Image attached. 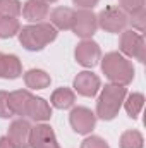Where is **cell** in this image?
<instances>
[{"mask_svg":"<svg viewBox=\"0 0 146 148\" xmlns=\"http://www.w3.org/2000/svg\"><path fill=\"white\" fill-rule=\"evenodd\" d=\"M102 60V71L113 84L127 86L134 79V66L120 52H108Z\"/></svg>","mask_w":146,"mask_h":148,"instance_id":"1","label":"cell"},{"mask_svg":"<svg viewBox=\"0 0 146 148\" xmlns=\"http://www.w3.org/2000/svg\"><path fill=\"white\" fill-rule=\"evenodd\" d=\"M59 31L50 23H35L19 29V41L29 52H40L48 43H52Z\"/></svg>","mask_w":146,"mask_h":148,"instance_id":"2","label":"cell"},{"mask_svg":"<svg viewBox=\"0 0 146 148\" xmlns=\"http://www.w3.org/2000/svg\"><path fill=\"white\" fill-rule=\"evenodd\" d=\"M127 95V88L122 84H105V88L102 90L98 102H96V117H100L102 121H112L115 119V115L119 114L124 98Z\"/></svg>","mask_w":146,"mask_h":148,"instance_id":"3","label":"cell"},{"mask_svg":"<svg viewBox=\"0 0 146 148\" xmlns=\"http://www.w3.org/2000/svg\"><path fill=\"white\" fill-rule=\"evenodd\" d=\"M119 50L122 55L126 57H132L136 60H139L141 64L146 62V47H145V36L139 35L134 29H124L120 33V40H119Z\"/></svg>","mask_w":146,"mask_h":148,"instance_id":"4","label":"cell"},{"mask_svg":"<svg viewBox=\"0 0 146 148\" xmlns=\"http://www.w3.org/2000/svg\"><path fill=\"white\" fill-rule=\"evenodd\" d=\"M96 19H98V26L107 33H122L129 24V16L117 5L105 7L96 16Z\"/></svg>","mask_w":146,"mask_h":148,"instance_id":"5","label":"cell"},{"mask_svg":"<svg viewBox=\"0 0 146 148\" xmlns=\"http://www.w3.org/2000/svg\"><path fill=\"white\" fill-rule=\"evenodd\" d=\"M74 35L83 40H91L93 35L96 33L98 29V19H96V14L91 10V9H79V10H74V23L72 28Z\"/></svg>","mask_w":146,"mask_h":148,"instance_id":"6","label":"cell"},{"mask_svg":"<svg viewBox=\"0 0 146 148\" xmlns=\"http://www.w3.org/2000/svg\"><path fill=\"white\" fill-rule=\"evenodd\" d=\"M74 57H76L79 66H83V67H95L100 62V59H102L100 45L96 41H93V40H83L81 43H77Z\"/></svg>","mask_w":146,"mask_h":148,"instance_id":"7","label":"cell"},{"mask_svg":"<svg viewBox=\"0 0 146 148\" xmlns=\"http://www.w3.org/2000/svg\"><path fill=\"white\" fill-rule=\"evenodd\" d=\"M69 122L77 134H89L96 126V115L86 107H74L69 114Z\"/></svg>","mask_w":146,"mask_h":148,"instance_id":"8","label":"cell"},{"mask_svg":"<svg viewBox=\"0 0 146 148\" xmlns=\"http://www.w3.org/2000/svg\"><path fill=\"white\" fill-rule=\"evenodd\" d=\"M29 148H60V145L48 124H36L35 127H31Z\"/></svg>","mask_w":146,"mask_h":148,"instance_id":"9","label":"cell"},{"mask_svg":"<svg viewBox=\"0 0 146 148\" xmlns=\"http://www.w3.org/2000/svg\"><path fill=\"white\" fill-rule=\"evenodd\" d=\"M31 124L26 119H17L9 126L7 138L12 141L16 148H29V138H31Z\"/></svg>","mask_w":146,"mask_h":148,"instance_id":"10","label":"cell"},{"mask_svg":"<svg viewBox=\"0 0 146 148\" xmlns=\"http://www.w3.org/2000/svg\"><path fill=\"white\" fill-rule=\"evenodd\" d=\"M102 86L100 77L91 71H83L74 77V90L81 97H95Z\"/></svg>","mask_w":146,"mask_h":148,"instance_id":"11","label":"cell"},{"mask_svg":"<svg viewBox=\"0 0 146 148\" xmlns=\"http://www.w3.org/2000/svg\"><path fill=\"white\" fill-rule=\"evenodd\" d=\"M24 117H29L31 121H36V122H45L52 117V109H50V105L45 98L31 97V100L28 102Z\"/></svg>","mask_w":146,"mask_h":148,"instance_id":"12","label":"cell"},{"mask_svg":"<svg viewBox=\"0 0 146 148\" xmlns=\"http://www.w3.org/2000/svg\"><path fill=\"white\" fill-rule=\"evenodd\" d=\"M48 10L50 9L46 0H26L21 14L29 23H43V19L48 16Z\"/></svg>","mask_w":146,"mask_h":148,"instance_id":"13","label":"cell"},{"mask_svg":"<svg viewBox=\"0 0 146 148\" xmlns=\"http://www.w3.org/2000/svg\"><path fill=\"white\" fill-rule=\"evenodd\" d=\"M23 74V64L17 55L14 53H2L0 52V77L3 79H16Z\"/></svg>","mask_w":146,"mask_h":148,"instance_id":"14","label":"cell"},{"mask_svg":"<svg viewBox=\"0 0 146 148\" xmlns=\"http://www.w3.org/2000/svg\"><path fill=\"white\" fill-rule=\"evenodd\" d=\"M74 23V10L71 7H57L50 14V24L55 29H71Z\"/></svg>","mask_w":146,"mask_h":148,"instance_id":"15","label":"cell"},{"mask_svg":"<svg viewBox=\"0 0 146 148\" xmlns=\"http://www.w3.org/2000/svg\"><path fill=\"white\" fill-rule=\"evenodd\" d=\"M31 97L33 95L28 90H16L9 93V105H10V110L14 112V115H23V117L26 115V107Z\"/></svg>","mask_w":146,"mask_h":148,"instance_id":"16","label":"cell"},{"mask_svg":"<svg viewBox=\"0 0 146 148\" xmlns=\"http://www.w3.org/2000/svg\"><path fill=\"white\" fill-rule=\"evenodd\" d=\"M24 83L29 90H43V88L50 86L52 77H50V74H46L41 69H29L24 74Z\"/></svg>","mask_w":146,"mask_h":148,"instance_id":"17","label":"cell"},{"mask_svg":"<svg viewBox=\"0 0 146 148\" xmlns=\"http://www.w3.org/2000/svg\"><path fill=\"white\" fill-rule=\"evenodd\" d=\"M50 102L55 109H60V110H65V109H71L76 102V93H74L71 88H57L52 97H50Z\"/></svg>","mask_w":146,"mask_h":148,"instance_id":"18","label":"cell"},{"mask_svg":"<svg viewBox=\"0 0 146 148\" xmlns=\"http://www.w3.org/2000/svg\"><path fill=\"white\" fill-rule=\"evenodd\" d=\"M143 105H145L143 93H131L127 98H124V109L131 119H138L139 112L143 110Z\"/></svg>","mask_w":146,"mask_h":148,"instance_id":"19","label":"cell"},{"mask_svg":"<svg viewBox=\"0 0 146 148\" xmlns=\"http://www.w3.org/2000/svg\"><path fill=\"white\" fill-rule=\"evenodd\" d=\"M143 145H145L143 134L139 131H136V129L124 131L122 136H120V141H119L120 148H143Z\"/></svg>","mask_w":146,"mask_h":148,"instance_id":"20","label":"cell"},{"mask_svg":"<svg viewBox=\"0 0 146 148\" xmlns=\"http://www.w3.org/2000/svg\"><path fill=\"white\" fill-rule=\"evenodd\" d=\"M21 29V24L16 17H0V38H12Z\"/></svg>","mask_w":146,"mask_h":148,"instance_id":"21","label":"cell"},{"mask_svg":"<svg viewBox=\"0 0 146 148\" xmlns=\"http://www.w3.org/2000/svg\"><path fill=\"white\" fill-rule=\"evenodd\" d=\"M23 5L21 0H0V17H16L21 16Z\"/></svg>","mask_w":146,"mask_h":148,"instance_id":"22","label":"cell"},{"mask_svg":"<svg viewBox=\"0 0 146 148\" xmlns=\"http://www.w3.org/2000/svg\"><path fill=\"white\" fill-rule=\"evenodd\" d=\"M129 23L132 24L134 29H138L139 33L145 31V24H146V10L141 9V10H136L132 14H129Z\"/></svg>","mask_w":146,"mask_h":148,"instance_id":"23","label":"cell"},{"mask_svg":"<svg viewBox=\"0 0 146 148\" xmlns=\"http://www.w3.org/2000/svg\"><path fill=\"white\" fill-rule=\"evenodd\" d=\"M119 9H122L127 16L145 9V0H119Z\"/></svg>","mask_w":146,"mask_h":148,"instance_id":"24","label":"cell"},{"mask_svg":"<svg viewBox=\"0 0 146 148\" xmlns=\"http://www.w3.org/2000/svg\"><path fill=\"white\" fill-rule=\"evenodd\" d=\"M81 148H110V147L102 136H88L81 143Z\"/></svg>","mask_w":146,"mask_h":148,"instance_id":"25","label":"cell"},{"mask_svg":"<svg viewBox=\"0 0 146 148\" xmlns=\"http://www.w3.org/2000/svg\"><path fill=\"white\" fill-rule=\"evenodd\" d=\"M12 115H14V112L10 110V105H9V93L7 91H0V117L2 119H9Z\"/></svg>","mask_w":146,"mask_h":148,"instance_id":"26","label":"cell"},{"mask_svg":"<svg viewBox=\"0 0 146 148\" xmlns=\"http://www.w3.org/2000/svg\"><path fill=\"white\" fill-rule=\"evenodd\" d=\"M76 5H79L81 9H93L100 0H72Z\"/></svg>","mask_w":146,"mask_h":148,"instance_id":"27","label":"cell"},{"mask_svg":"<svg viewBox=\"0 0 146 148\" xmlns=\"http://www.w3.org/2000/svg\"><path fill=\"white\" fill-rule=\"evenodd\" d=\"M0 148H16L7 136H0Z\"/></svg>","mask_w":146,"mask_h":148,"instance_id":"28","label":"cell"},{"mask_svg":"<svg viewBox=\"0 0 146 148\" xmlns=\"http://www.w3.org/2000/svg\"><path fill=\"white\" fill-rule=\"evenodd\" d=\"M46 2H48V3H50V2H57V0H46Z\"/></svg>","mask_w":146,"mask_h":148,"instance_id":"29","label":"cell"}]
</instances>
